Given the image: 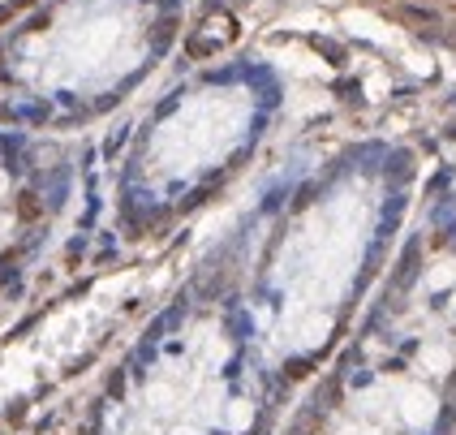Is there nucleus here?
<instances>
[{
	"instance_id": "1",
	"label": "nucleus",
	"mask_w": 456,
	"mask_h": 435,
	"mask_svg": "<svg viewBox=\"0 0 456 435\" xmlns=\"http://www.w3.org/2000/svg\"><path fill=\"white\" fill-rule=\"evenodd\" d=\"M254 125L258 91L241 78H216V82H203L198 91L181 95L168 108V117L146 134L129 199L142 207L146 220L164 216L246 147Z\"/></svg>"
}]
</instances>
